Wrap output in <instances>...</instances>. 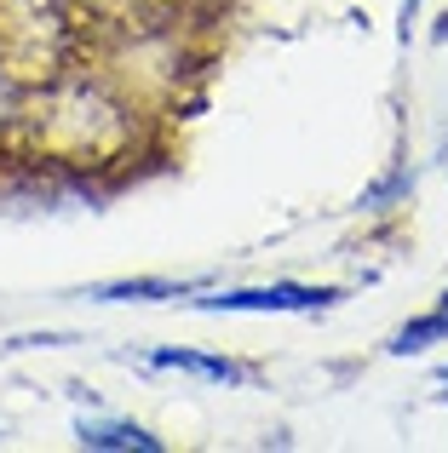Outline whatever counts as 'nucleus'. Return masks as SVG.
Wrapping results in <instances>:
<instances>
[{"mask_svg": "<svg viewBox=\"0 0 448 453\" xmlns=\"http://www.w3.org/2000/svg\"><path fill=\"white\" fill-rule=\"evenodd\" d=\"M339 288H242V293H219V299H202V310H322L334 304Z\"/></svg>", "mask_w": 448, "mask_h": 453, "instance_id": "nucleus-1", "label": "nucleus"}, {"mask_svg": "<svg viewBox=\"0 0 448 453\" xmlns=\"http://www.w3.org/2000/svg\"><path fill=\"white\" fill-rule=\"evenodd\" d=\"M81 448H161L144 425L127 419H81Z\"/></svg>", "mask_w": 448, "mask_h": 453, "instance_id": "nucleus-2", "label": "nucleus"}, {"mask_svg": "<svg viewBox=\"0 0 448 453\" xmlns=\"http://www.w3.org/2000/svg\"><path fill=\"white\" fill-rule=\"evenodd\" d=\"M156 367H184V373L219 379V385H242L247 379L242 362H219V356H196V350H156Z\"/></svg>", "mask_w": 448, "mask_h": 453, "instance_id": "nucleus-3", "label": "nucleus"}, {"mask_svg": "<svg viewBox=\"0 0 448 453\" xmlns=\"http://www.w3.org/2000/svg\"><path fill=\"white\" fill-rule=\"evenodd\" d=\"M443 339H448V293H443V304L431 310V316L408 321V327L397 333L391 350H397V356H414V350H426V344H443Z\"/></svg>", "mask_w": 448, "mask_h": 453, "instance_id": "nucleus-4", "label": "nucleus"}]
</instances>
